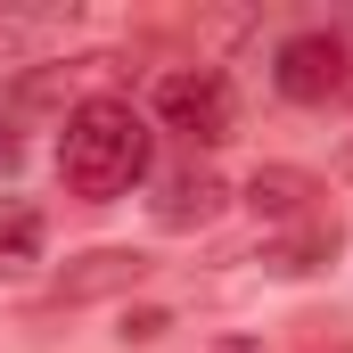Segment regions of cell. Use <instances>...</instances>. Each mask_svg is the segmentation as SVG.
Returning a JSON list of instances; mask_svg holds the SVG:
<instances>
[{
	"label": "cell",
	"instance_id": "8fae6325",
	"mask_svg": "<svg viewBox=\"0 0 353 353\" xmlns=\"http://www.w3.org/2000/svg\"><path fill=\"white\" fill-rule=\"evenodd\" d=\"M214 353H255V345H247V337H230V345H214Z\"/></svg>",
	"mask_w": 353,
	"mask_h": 353
},
{
	"label": "cell",
	"instance_id": "7a4b0ae2",
	"mask_svg": "<svg viewBox=\"0 0 353 353\" xmlns=\"http://www.w3.org/2000/svg\"><path fill=\"white\" fill-rule=\"evenodd\" d=\"M157 123L181 132V140H230V123H239V99H230V74L222 66H173V74H157Z\"/></svg>",
	"mask_w": 353,
	"mask_h": 353
},
{
	"label": "cell",
	"instance_id": "3957f363",
	"mask_svg": "<svg viewBox=\"0 0 353 353\" xmlns=\"http://www.w3.org/2000/svg\"><path fill=\"white\" fill-rule=\"evenodd\" d=\"M271 83H279V99H296V107H329V99L353 83L345 33H329V25L288 33V41H279V58H271Z\"/></svg>",
	"mask_w": 353,
	"mask_h": 353
},
{
	"label": "cell",
	"instance_id": "ba28073f",
	"mask_svg": "<svg viewBox=\"0 0 353 353\" xmlns=\"http://www.w3.org/2000/svg\"><path fill=\"white\" fill-rule=\"evenodd\" d=\"M41 247H50L41 214H33V205H17V197H0V279H25V271L41 263Z\"/></svg>",
	"mask_w": 353,
	"mask_h": 353
},
{
	"label": "cell",
	"instance_id": "9c48e42d",
	"mask_svg": "<svg viewBox=\"0 0 353 353\" xmlns=\"http://www.w3.org/2000/svg\"><path fill=\"white\" fill-rule=\"evenodd\" d=\"M165 329H173V312L140 304V312H123V329H115V337H123V345H148V337H165Z\"/></svg>",
	"mask_w": 353,
	"mask_h": 353
},
{
	"label": "cell",
	"instance_id": "30bf717a",
	"mask_svg": "<svg viewBox=\"0 0 353 353\" xmlns=\"http://www.w3.org/2000/svg\"><path fill=\"white\" fill-rule=\"evenodd\" d=\"M17 157H25V140H17V132L0 123V173H17Z\"/></svg>",
	"mask_w": 353,
	"mask_h": 353
},
{
	"label": "cell",
	"instance_id": "52a82bcc",
	"mask_svg": "<svg viewBox=\"0 0 353 353\" xmlns=\"http://www.w3.org/2000/svg\"><path fill=\"white\" fill-rule=\"evenodd\" d=\"M329 255H337V214H312V222H296V230H279V239H271L263 263L279 271V279H304V271H321Z\"/></svg>",
	"mask_w": 353,
	"mask_h": 353
},
{
	"label": "cell",
	"instance_id": "6da1fadb",
	"mask_svg": "<svg viewBox=\"0 0 353 353\" xmlns=\"http://www.w3.org/2000/svg\"><path fill=\"white\" fill-rule=\"evenodd\" d=\"M58 181L83 197V205H115L132 181H148V115L115 90H99L83 107H66V132H58Z\"/></svg>",
	"mask_w": 353,
	"mask_h": 353
},
{
	"label": "cell",
	"instance_id": "5b68a950",
	"mask_svg": "<svg viewBox=\"0 0 353 353\" xmlns=\"http://www.w3.org/2000/svg\"><path fill=\"white\" fill-rule=\"evenodd\" d=\"M222 205H230V189H222V173H205V165H181V173H165V181H157V197H148L157 230H205Z\"/></svg>",
	"mask_w": 353,
	"mask_h": 353
},
{
	"label": "cell",
	"instance_id": "8992f818",
	"mask_svg": "<svg viewBox=\"0 0 353 353\" xmlns=\"http://www.w3.org/2000/svg\"><path fill=\"white\" fill-rule=\"evenodd\" d=\"M239 197L255 205V222H271V230H296V222H312V214H321V181L296 173V165H255Z\"/></svg>",
	"mask_w": 353,
	"mask_h": 353
},
{
	"label": "cell",
	"instance_id": "277c9868",
	"mask_svg": "<svg viewBox=\"0 0 353 353\" xmlns=\"http://www.w3.org/2000/svg\"><path fill=\"white\" fill-rule=\"evenodd\" d=\"M148 255L140 247H90V255H66V271L50 279V304H107V296H132L148 279Z\"/></svg>",
	"mask_w": 353,
	"mask_h": 353
}]
</instances>
